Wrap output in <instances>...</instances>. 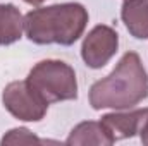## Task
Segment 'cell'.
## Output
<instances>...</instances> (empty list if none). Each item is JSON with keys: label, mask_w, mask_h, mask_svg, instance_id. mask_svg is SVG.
<instances>
[{"label": "cell", "mask_w": 148, "mask_h": 146, "mask_svg": "<svg viewBox=\"0 0 148 146\" xmlns=\"http://www.w3.org/2000/svg\"><path fill=\"white\" fill-rule=\"evenodd\" d=\"M147 115V108L138 110H114L112 113H105L102 117V122L110 131L115 141L133 138L140 132L143 119Z\"/></svg>", "instance_id": "8992f818"}, {"label": "cell", "mask_w": 148, "mask_h": 146, "mask_svg": "<svg viewBox=\"0 0 148 146\" xmlns=\"http://www.w3.org/2000/svg\"><path fill=\"white\" fill-rule=\"evenodd\" d=\"M26 81L48 103L69 102L77 98L76 72L64 60H40L29 71Z\"/></svg>", "instance_id": "3957f363"}, {"label": "cell", "mask_w": 148, "mask_h": 146, "mask_svg": "<svg viewBox=\"0 0 148 146\" xmlns=\"http://www.w3.org/2000/svg\"><path fill=\"white\" fill-rule=\"evenodd\" d=\"M148 96V74L136 52H126L115 69L90 88L93 110H129Z\"/></svg>", "instance_id": "6da1fadb"}, {"label": "cell", "mask_w": 148, "mask_h": 146, "mask_svg": "<svg viewBox=\"0 0 148 146\" xmlns=\"http://www.w3.org/2000/svg\"><path fill=\"white\" fill-rule=\"evenodd\" d=\"M23 2H26V3H29V5H35V7H38V5H41L45 0H23Z\"/></svg>", "instance_id": "7c38bea8"}, {"label": "cell", "mask_w": 148, "mask_h": 146, "mask_svg": "<svg viewBox=\"0 0 148 146\" xmlns=\"http://www.w3.org/2000/svg\"><path fill=\"white\" fill-rule=\"evenodd\" d=\"M117 48H119L117 31L107 24H98L83 40L81 57L90 69H102L117 53Z\"/></svg>", "instance_id": "5b68a950"}, {"label": "cell", "mask_w": 148, "mask_h": 146, "mask_svg": "<svg viewBox=\"0 0 148 146\" xmlns=\"http://www.w3.org/2000/svg\"><path fill=\"white\" fill-rule=\"evenodd\" d=\"M115 143L110 131L105 127L102 120H86L74 127L66 139V145L71 146H84V145H97V146H112Z\"/></svg>", "instance_id": "52a82bcc"}, {"label": "cell", "mask_w": 148, "mask_h": 146, "mask_svg": "<svg viewBox=\"0 0 148 146\" xmlns=\"http://www.w3.org/2000/svg\"><path fill=\"white\" fill-rule=\"evenodd\" d=\"M2 103L12 117L23 122H40L47 115L50 105L29 86L26 79L9 83L2 91Z\"/></svg>", "instance_id": "277c9868"}, {"label": "cell", "mask_w": 148, "mask_h": 146, "mask_svg": "<svg viewBox=\"0 0 148 146\" xmlns=\"http://www.w3.org/2000/svg\"><path fill=\"white\" fill-rule=\"evenodd\" d=\"M24 16L14 3H0V46L12 45L23 38Z\"/></svg>", "instance_id": "9c48e42d"}, {"label": "cell", "mask_w": 148, "mask_h": 146, "mask_svg": "<svg viewBox=\"0 0 148 146\" xmlns=\"http://www.w3.org/2000/svg\"><path fill=\"white\" fill-rule=\"evenodd\" d=\"M88 10L83 3L66 2L38 7L24 16V33L36 45L71 46L83 36L88 24Z\"/></svg>", "instance_id": "7a4b0ae2"}, {"label": "cell", "mask_w": 148, "mask_h": 146, "mask_svg": "<svg viewBox=\"0 0 148 146\" xmlns=\"http://www.w3.org/2000/svg\"><path fill=\"white\" fill-rule=\"evenodd\" d=\"M140 139L145 146H148V108H147V115L143 119V124H141V129H140Z\"/></svg>", "instance_id": "8fae6325"}, {"label": "cell", "mask_w": 148, "mask_h": 146, "mask_svg": "<svg viewBox=\"0 0 148 146\" xmlns=\"http://www.w3.org/2000/svg\"><path fill=\"white\" fill-rule=\"evenodd\" d=\"M121 19L136 40H148V0H124Z\"/></svg>", "instance_id": "ba28073f"}, {"label": "cell", "mask_w": 148, "mask_h": 146, "mask_svg": "<svg viewBox=\"0 0 148 146\" xmlns=\"http://www.w3.org/2000/svg\"><path fill=\"white\" fill-rule=\"evenodd\" d=\"M33 143H45L43 139H40L38 136H35L29 129L26 127H16L10 129L0 141V145H33Z\"/></svg>", "instance_id": "30bf717a"}]
</instances>
